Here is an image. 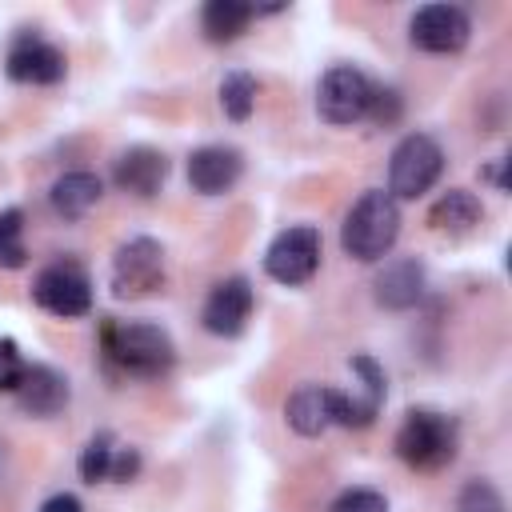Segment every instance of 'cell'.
Listing matches in <instances>:
<instances>
[{"label": "cell", "mask_w": 512, "mask_h": 512, "mask_svg": "<svg viewBox=\"0 0 512 512\" xmlns=\"http://www.w3.org/2000/svg\"><path fill=\"white\" fill-rule=\"evenodd\" d=\"M220 108L228 120H248L256 108V80L248 72H228L220 80Z\"/></svg>", "instance_id": "22"}, {"label": "cell", "mask_w": 512, "mask_h": 512, "mask_svg": "<svg viewBox=\"0 0 512 512\" xmlns=\"http://www.w3.org/2000/svg\"><path fill=\"white\" fill-rule=\"evenodd\" d=\"M136 472H140V452L116 444L112 432H96V436L84 444V452H80V476H84L88 484H100V480L124 484V480H132Z\"/></svg>", "instance_id": "15"}, {"label": "cell", "mask_w": 512, "mask_h": 512, "mask_svg": "<svg viewBox=\"0 0 512 512\" xmlns=\"http://www.w3.org/2000/svg\"><path fill=\"white\" fill-rule=\"evenodd\" d=\"M480 220H484V208H480V200H476L472 192H464V188H448V192L428 208V224H432V232L452 236V240L476 232Z\"/></svg>", "instance_id": "18"}, {"label": "cell", "mask_w": 512, "mask_h": 512, "mask_svg": "<svg viewBox=\"0 0 512 512\" xmlns=\"http://www.w3.org/2000/svg\"><path fill=\"white\" fill-rule=\"evenodd\" d=\"M164 248L152 236H132L112 256V292L120 300H140L164 288Z\"/></svg>", "instance_id": "5"}, {"label": "cell", "mask_w": 512, "mask_h": 512, "mask_svg": "<svg viewBox=\"0 0 512 512\" xmlns=\"http://www.w3.org/2000/svg\"><path fill=\"white\" fill-rule=\"evenodd\" d=\"M244 172V156L232 144H204L188 156V184L200 196H224Z\"/></svg>", "instance_id": "13"}, {"label": "cell", "mask_w": 512, "mask_h": 512, "mask_svg": "<svg viewBox=\"0 0 512 512\" xmlns=\"http://www.w3.org/2000/svg\"><path fill=\"white\" fill-rule=\"evenodd\" d=\"M488 180H492V184H496L500 192L508 188V184H504V160H496V168H488Z\"/></svg>", "instance_id": "29"}, {"label": "cell", "mask_w": 512, "mask_h": 512, "mask_svg": "<svg viewBox=\"0 0 512 512\" xmlns=\"http://www.w3.org/2000/svg\"><path fill=\"white\" fill-rule=\"evenodd\" d=\"M100 352L108 368H116L120 376H140V380H156L176 364L172 336L148 320H104Z\"/></svg>", "instance_id": "1"}, {"label": "cell", "mask_w": 512, "mask_h": 512, "mask_svg": "<svg viewBox=\"0 0 512 512\" xmlns=\"http://www.w3.org/2000/svg\"><path fill=\"white\" fill-rule=\"evenodd\" d=\"M32 300L64 320H76L92 308V280L76 260H52L32 280Z\"/></svg>", "instance_id": "6"}, {"label": "cell", "mask_w": 512, "mask_h": 512, "mask_svg": "<svg viewBox=\"0 0 512 512\" xmlns=\"http://www.w3.org/2000/svg\"><path fill=\"white\" fill-rule=\"evenodd\" d=\"M456 448H460V428L452 416H444L436 408L404 412V420L396 428V456L408 468H420V472L444 468L456 460Z\"/></svg>", "instance_id": "3"}, {"label": "cell", "mask_w": 512, "mask_h": 512, "mask_svg": "<svg viewBox=\"0 0 512 512\" xmlns=\"http://www.w3.org/2000/svg\"><path fill=\"white\" fill-rule=\"evenodd\" d=\"M4 72L16 84H56V80H64L68 60L40 32H16L8 52H4Z\"/></svg>", "instance_id": "10"}, {"label": "cell", "mask_w": 512, "mask_h": 512, "mask_svg": "<svg viewBox=\"0 0 512 512\" xmlns=\"http://www.w3.org/2000/svg\"><path fill=\"white\" fill-rule=\"evenodd\" d=\"M260 12H280V8H256V4H240V0H208L200 12V28L212 44H224V40H236L248 28V20H256Z\"/></svg>", "instance_id": "21"}, {"label": "cell", "mask_w": 512, "mask_h": 512, "mask_svg": "<svg viewBox=\"0 0 512 512\" xmlns=\"http://www.w3.org/2000/svg\"><path fill=\"white\" fill-rule=\"evenodd\" d=\"M328 512H388V500L376 488H348L332 500Z\"/></svg>", "instance_id": "25"}, {"label": "cell", "mask_w": 512, "mask_h": 512, "mask_svg": "<svg viewBox=\"0 0 512 512\" xmlns=\"http://www.w3.org/2000/svg\"><path fill=\"white\" fill-rule=\"evenodd\" d=\"M444 172V152L428 132H408L388 160V196L392 200H416L424 196Z\"/></svg>", "instance_id": "4"}, {"label": "cell", "mask_w": 512, "mask_h": 512, "mask_svg": "<svg viewBox=\"0 0 512 512\" xmlns=\"http://www.w3.org/2000/svg\"><path fill=\"white\" fill-rule=\"evenodd\" d=\"M24 356H20V348H16V340H8V336H0V392H16V384H20V376H24Z\"/></svg>", "instance_id": "26"}, {"label": "cell", "mask_w": 512, "mask_h": 512, "mask_svg": "<svg viewBox=\"0 0 512 512\" xmlns=\"http://www.w3.org/2000/svg\"><path fill=\"white\" fill-rule=\"evenodd\" d=\"M396 236H400V204L384 188H368L344 216L340 248L360 264H376L392 252Z\"/></svg>", "instance_id": "2"}, {"label": "cell", "mask_w": 512, "mask_h": 512, "mask_svg": "<svg viewBox=\"0 0 512 512\" xmlns=\"http://www.w3.org/2000/svg\"><path fill=\"white\" fill-rule=\"evenodd\" d=\"M316 268H320V228L312 224H292L276 232V240L264 252V272L288 288L308 284Z\"/></svg>", "instance_id": "8"}, {"label": "cell", "mask_w": 512, "mask_h": 512, "mask_svg": "<svg viewBox=\"0 0 512 512\" xmlns=\"http://www.w3.org/2000/svg\"><path fill=\"white\" fill-rule=\"evenodd\" d=\"M456 512H504V500L488 480H472V484H464Z\"/></svg>", "instance_id": "24"}, {"label": "cell", "mask_w": 512, "mask_h": 512, "mask_svg": "<svg viewBox=\"0 0 512 512\" xmlns=\"http://www.w3.org/2000/svg\"><path fill=\"white\" fill-rule=\"evenodd\" d=\"M372 296H376L380 308H392V312H404V308L420 304V296H424V264L416 256L388 260L372 280Z\"/></svg>", "instance_id": "16"}, {"label": "cell", "mask_w": 512, "mask_h": 512, "mask_svg": "<svg viewBox=\"0 0 512 512\" xmlns=\"http://www.w3.org/2000/svg\"><path fill=\"white\" fill-rule=\"evenodd\" d=\"M372 92L376 84L352 68V64H336L320 76V88H316V112L328 120V124H356L368 116L372 108Z\"/></svg>", "instance_id": "7"}, {"label": "cell", "mask_w": 512, "mask_h": 512, "mask_svg": "<svg viewBox=\"0 0 512 512\" xmlns=\"http://www.w3.org/2000/svg\"><path fill=\"white\" fill-rule=\"evenodd\" d=\"M252 284L244 276H224L220 284H212L204 308H200V320L212 336H240L248 316H252Z\"/></svg>", "instance_id": "12"}, {"label": "cell", "mask_w": 512, "mask_h": 512, "mask_svg": "<svg viewBox=\"0 0 512 512\" xmlns=\"http://www.w3.org/2000/svg\"><path fill=\"white\" fill-rule=\"evenodd\" d=\"M368 116H372L376 124H392V120L400 116V96H396L392 88H376V92H372V108H368Z\"/></svg>", "instance_id": "27"}, {"label": "cell", "mask_w": 512, "mask_h": 512, "mask_svg": "<svg viewBox=\"0 0 512 512\" xmlns=\"http://www.w3.org/2000/svg\"><path fill=\"white\" fill-rule=\"evenodd\" d=\"M112 180H116L120 192L148 200V196H156L160 184L168 180V156H164L160 148L136 144V148H128V152L116 156V164H112Z\"/></svg>", "instance_id": "14"}, {"label": "cell", "mask_w": 512, "mask_h": 512, "mask_svg": "<svg viewBox=\"0 0 512 512\" xmlns=\"http://www.w3.org/2000/svg\"><path fill=\"white\" fill-rule=\"evenodd\" d=\"M284 416L300 436H320L324 428H332V388L328 384H300L288 396Z\"/></svg>", "instance_id": "19"}, {"label": "cell", "mask_w": 512, "mask_h": 512, "mask_svg": "<svg viewBox=\"0 0 512 512\" xmlns=\"http://www.w3.org/2000/svg\"><path fill=\"white\" fill-rule=\"evenodd\" d=\"M12 396L28 416H56L68 404V380L48 364H24V376Z\"/></svg>", "instance_id": "17"}, {"label": "cell", "mask_w": 512, "mask_h": 512, "mask_svg": "<svg viewBox=\"0 0 512 512\" xmlns=\"http://www.w3.org/2000/svg\"><path fill=\"white\" fill-rule=\"evenodd\" d=\"M472 36V20L456 4H424L408 20V40L424 52H460Z\"/></svg>", "instance_id": "11"}, {"label": "cell", "mask_w": 512, "mask_h": 512, "mask_svg": "<svg viewBox=\"0 0 512 512\" xmlns=\"http://www.w3.org/2000/svg\"><path fill=\"white\" fill-rule=\"evenodd\" d=\"M28 248H24V212L4 208L0 212V268H24Z\"/></svg>", "instance_id": "23"}, {"label": "cell", "mask_w": 512, "mask_h": 512, "mask_svg": "<svg viewBox=\"0 0 512 512\" xmlns=\"http://www.w3.org/2000/svg\"><path fill=\"white\" fill-rule=\"evenodd\" d=\"M40 512H84V504H80L72 492H56V496H48V500L40 504Z\"/></svg>", "instance_id": "28"}, {"label": "cell", "mask_w": 512, "mask_h": 512, "mask_svg": "<svg viewBox=\"0 0 512 512\" xmlns=\"http://www.w3.org/2000/svg\"><path fill=\"white\" fill-rule=\"evenodd\" d=\"M348 368H352V376L360 380V388H356V392H340V388H332V424H344V428H368V424L380 416L388 380H384V368H380L372 356H352Z\"/></svg>", "instance_id": "9"}, {"label": "cell", "mask_w": 512, "mask_h": 512, "mask_svg": "<svg viewBox=\"0 0 512 512\" xmlns=\"http://www.w3.org/2000/svg\"><path fill=\"white\" fill-rule=\"evenodd\" d=\"M100 196H104L100 176H96V172H84V168H80V172H64V176L52 184V192H48L56 216H64V220H80L88 208L100 204Z\"/></svg>", "instance_id": "20"}]
</instances>
